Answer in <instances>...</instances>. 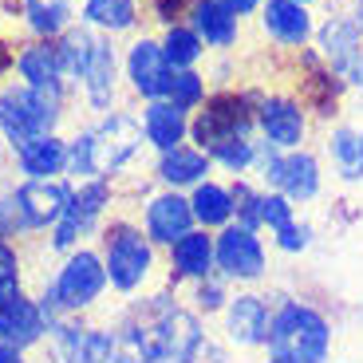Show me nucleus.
I'll use <instances>...</instances> for the list:
<instances>
[{
  "label": "nucleus",
  "mask_w": 363,
  "mask_h": 363,
  "mask_svg": "<svg viewBox=\"0 0 363 363\" xmlns=\"http://www.w3.org/2000/svg\"><path fill=\"white\" fill-rule=\"evenodd\" d=\"M143 146H146L143 118H135L130 111H107L95 127H83L75 138H67V178L115 182L123 170H130L138 162Z\"/></svg>",
  "instance_id": "nucleus-1"
},
{
  "label": "nucleus",
  "mask_w": 363,
  "mask_h": 363,
  "mask_svg": "<svg viewBox=\"0 0 363 363\" xmlns=\"http://www.w3.org/2000/svg\"><path fill=\"white\" fill-rule=\"evenodd\" d=\"M332 347H336V328L328 312L304 296L281 292L272 308L269 344L257 363H332Z\"/></svg>",
  "instance_id": "nucleus-2"
},
{
  "label": "nucleus",
  "mask_w": 363,
  "mask_h": 363,
  "mask_svg": "<svg viewBox=\"0 0 363 363\" xmlns=\"http://www.w3.org/2000/svg\"><path fill=\"white\" fill-rule=\"evenodd\" d=\"M99 257H103V269H107L111 292L123 300L150 292L158 269H166L162 249H155V241L143 233V225L123 218V213H111L107 225L99 229Z\"/></svg>",
  "instance_id": "nucleus-3"
},
{
  "label": "nucleus",
  "mask_w": 363,
  "mask_h": 363,
  "mask_svg": "<svg viewBox=\"0 0 363 363\" xmlns=\"http://www.w3.org/2000/svg\"><path fill=\"white\" fill-rule=\"evenodd\" d=\"M67 99L64 95H52V91H36L28 83H9L0 91V138L9 143V150L32 143V138H44L60 130V118H64Z\"/></svg>",
  "instance_id": "nucleus-4"
},
{
  "label": "nucleus",
  "mask_w": 363,
  "mask_h": 363,
  "mask_svg": "<svg viewBox=\"0 0 363 363\" xmlns=\"http://www.w3.org/2000/svg\"><path fill=\"white\" fill-rule=\"evenodd\" d=\"M264 91H213L206 103L190 115V143L198 150H213L225 138H241V135H257V103Z\"/></svg>",
  "instance_id": "nucleus-5"
},
{
  "label": "nucleus",
  "mask_w": 363,
  "mask_h": 363,
  "mask_svg": "<svg viewBox=\"0 0 363 363\" xmlns=\"http://www.w3.org/2000/svg\"><path fill=\"white\" fill-rule=\"evenodd\" d=\"M253 178L261 182V190L284 194L292 206H312L324 190V166L312 155L308 146L300 150H277V146L261 143V155H257Z\"/></svg>",
  "instance_id": "nucleus-6"
},
{
  "label": "nucleus",
  "mask_w": 363,
  "mask_h": 363,
  "mask_svg": "<svg viewBox=\"0 0 363 363\" xmlns=\"http://www.w3.org/2000/svg\"><path fill=\"white\" fill-rule=\"evenodd\" d=\"M111 206H115V182L107 178L75 182V194L67 201L64 218L55 221V229L48 233V253L67 257L72 249L87 245L91 237H99V229L111 218Z\"/></svg>",
  "instance_id": "nucleus-7"
},
{
  "label": "nucleus",
  "mask_w": 363,
  "mask_h": 363,
  "mask_svg": "<svg viewBox=\"0 0 363 363\" xmlns=\"http://www.w3.org/2000/svg\"><path fill=\"white\" fill-rule=\"evenodd\" d=\"M48 289H52L55 304L64 308V316H91V312L103 304L107 289H111L107 269H103V257H99V245H79L67 257H60Z\"/></svg>",
  "instance_id": "nucleus-8"
},
{
  "label": "nucleus",
  "mask_w": 363,
  "mask_h": 363,
  "mask_svg": "<svg viewBox=\"0 0 363 363\" xmlns=\"http://www.w3.org/2000/svg\"><path fill=\"white\" fill-rule=\"evenodd\" d=\"M48 363H115V324L64 316L44 340Z\"/></svg>",
  "instance_id": "nucleus-9"
},
{
  "label": "nucleus",
  "mask_w": 363,
  "mask_h": 363,
  "mask_svg": "<svg viewBox=\"0 0 363 363\" xmlns=\"http://www.w3.org/2000/svg\"><path fill=\"white\" fill-rule=\"evenodd\" d=\"M213 261L218 272L225 281H233L237 289H257V284L269 277V249H264V237L253 233L245 225H225L213 233Z\"/></svg>",
  "instance_id": "nucleus-10"
},
{
  "label": "nucleus",
  "mask_w": 363,
  "mask_h": 363,
  "mask_svg": "<svg viewBox=\"0 0 363 363\" xmlns=\"http://www.w3.org/2000/svg\"><path fill=\"white\" fill-rule=\"evenodd\" d=\"M272 308L277 296L261 289H237L233 300L221 312V340L237 352H264L269 344V328H272Z\"/></svg>",
  "instance_id": "nucleus-11"
},
{
  "label": "nucleus",
  "mask_w": 363,
  "mask_h": 363,
  "mask_svg": "<svg viewBox=\"0 0 363 363\" xmlns=\"http://www.w3.org/2000/svg\"><path fill=\"white\" fill-rule=\"evenodd\" d=\"M72 194H75L72 178H20L12 186V198H16V213H20L24 237L52 233L55 221L64 218Z\"/></svg>",
  "instance_id": "nucleus-12"
},
{
  "label": "nucleus",
  "mask_w": 363,
  "mask_h": 363,
  "mask_svg": "<svg viewBox=\"0 0 363 363\" xmlns=\"http://www.w3.org/2000/svg\"><path fill=\"white\" fill-rule=\"evenodd\" d=\"M257 138L277 146V150H300L308 143V107L300 103V95H284V91L261 95V103H257Z\"/></svg>",
  "instance_id": "nucleus-13"
},
{
  "label": "nucleus",
  "mask_w": 363,
  "mask_h": 363,
  "mask_svg": "<svg viewBox=\"0 0 363 363\" xmlns=\"http://www.w3.org/2000/svg\"><path fill=\"white\" fill-rule=\"evenodd\" d=\"M138 225L143 233L155 241V249H170L178 237H186L190 229H198L194 221V209H190V194H178V190H158L143 201V213H138Z\"/></svg>",
  "instance_id": "nucleus-14"
},
{
  "label": "nucleus",
  "mask_w": 363,
  "mask_h": 363,
  "mask_svg": "<svg viewBox=\"0 0 363 363\" xmlns=\"http://www.w3.org/2000/svg\"><path fill=\"white\" fill-rule=\"evenodd\" d=\"M209 272H218L213 261V233L209 229H190L186 237H178L170 249H166V289L182 292L190 289L194 281H206Z\"/></svg>",
  "instance_id": "nucleus-15"
},
{
  "label": "nucleus",
  "mask_w": 363,
  "mask_h": 363,
  "mask_svg": "<svg viewBox=\"0 0 363 363\" xmlns=\"http://www.w3.org/2000/svg\"><path fill=\"white\" fill-rule=\"evenodd\" d=\"M123 72H127V83L135 91L138 99H166V91H170V64H166L162 55V44L150 36H138L135 44L127 48L123 55Z\"/></svg>",
  "instance_id": "nucleus-16"
},
{
  "label": "nucleus",
  "mask_w": 363,
  "mask_h": 363,
  "mask_svg": "<svg viewBox=\"0 0 363 363\" xmlns=\"http://www.w3.org/2000/svg\"><path fill=\"white\" fill-rule=\"evenodd\" d=\"M48 340V324L40 316L36 292H20L12 300H0V344L16 352H36Z\"/></svg>",
  "instance_id": "nucleus-17"
},
{
  "label": "nucleus",
  "mask_w": 363,
  "mask_h": 363,
  "mask_svg": "<svg viewBox=\"0 0 363 363\" xmlns=\"http://www.w3.org/2000/svg\"><path fill=\"white\" fill-rule=\"evenodd\" d=\"M347 79L320 60L316 48H300V103L316 115H336Z\"/></svg>",
  "instance_id": "nucleus-18"
},
{
  "label": "nucleus",
  "mask_w": 363,
  "mask_h": 363,
  "mask_svg": "<svg viewBox=\"0 0 363 363\" xmlns=\"http://www.w3.org/2000/svg\"><path fill=\"white\" fill-rule=\"evenodd\" d=\"M213 158L206 150H198L194 143H182L174 150L155 158V182L162 190H178V194H190L194 186H201L206 178H213Z\"/></svg>",
  "instance_id": "nucleus-19"
},
{
  "label": "nucleus",
  "mask_w": 363,
  "mask_h": 363,
  "mask_svg": "<svg viewBox=\"0 0 363 363\" xmlns=\"http://www.w3.org/2000/svg\"><path fill=\"white\" fill-rule=\"evenodd\" d=\"M261 32L269 40H277L281 48H308V40L316 36V20H312L308 4L296 0H264L261 4Z\"/></svg>",
  "instance_id": "nucleus-20"
},
{
  "label": "nucleus",
  "mask_w": 363,
  "mask_h": 363,
  "mask_svg": "<svg viewBox=\"0 0 363 363\" xmlns=\"http://www.w3.org/2000/svg\"><path fill=\"white\" fill-rule=\"evenodd\" d=\"M316 52L336 75H347V67L355 64V55L363 48V28L352 20V12H336L324 24H316Z\"/></svg>",
  "instance_id": "nucleus-21"
},
{
  "label": "nucleus",
  "mask_w": 363,
  "mask_h": 363,
  "mask_svg": "<svg viewBox=\"0 0 363 363\" xmlns=\"http://www.w3.org/2000/svg\"><path fill=\"white\" fill-rule=\"evenodd\" d=\"M79 91H83V103L91 111H115V91H118V52L111 44V36H99L95 40V52H91V64L79 79Z\"/></svg>",
  "instance_id": "nucleus-22"
},
{
  "label": "nucleus",
  "mask_w": 363,
  "mask_h": 363,
  "mask_svg": "<svg viewBox=\"0 0 363 363\" xmlns=\"http://www.w3.org/2000/svg\"><path fill=\"white\" fill-rule=\"evenodd\" d=\"M143 135H146V146L158 150V155L190 143V111L174 107L166 99H150L143 107Z\"/></svg>",
  "instance_id": "nucleus-23"
},
{
  "label": "nucleus",
  "mask_w": 363,
  "mask_h": 363,
  "mask_svg": "<svg viewBox=\"0 0 363 363\" xmlns=\"http://www.w3.org/2000/svg\"><path fill=\"white\" fill-rule=\"evenodd\" d=\"M20 178H67V138L44 135L9 150Z\"/></svg>",
  "instance_id": "nucleus-24"
},
{
  "label": "nucleus",
  "mask_w": 363,
  "mask_h": 363,
  "mask_svg": "<svg viewBox=\"0 0 363 363\" xmlns=\"http://www.w3.org/2000/svg\"><path fill=\"white\" fill-rule=\"evenodd\" d=\"M16 72H20V83L36 91H52V95H64L67 99V83L60 75V60H55V44L52 40H32L16 52Z\"/></svg>",
  "instance_id": "nucleus-25"
},
{
  "label": "nucleus",
  "mask_w": 363,
  "mask_h": 363,
  "mask_svg": "<svg viewBox=\"0 0 363 363\" xmlns=\"http://www.w3.org/2000/svg\"><path fill=\"white\" fill-rule=\"evenodd\" d=\"M186 24L201 36V44L218 48V52L233 48L237 36H241V16H237L233 9H225L221 0H194V12H190Z\"/></svg>",
  "instance_id": "nucleus-26"
},
{
  "label": "nucleus",
  "mask_w": 363,
  "mask_h": 363,
  "mask_svg": "<svg viewBox=\"0 0 363 363\" xmlns=\"http://www.w3.org/2000/svg\"><path fill=\"white\" fill-rule=\"evenodd\" d=\"M328 162H332V174L347 186H359L363 182V127L355 123H340V127L328 130Z\"/></svg>",
  "instance_id": "nucleus-27"
},
{
  "label": "nucleus",
  "mask_w": 363,
  "mask_h": 363,
  "mask_svg": "<svg viewBox=\"0 0 363 363\" xmlns=\"http://www.w3.org/2000/svg\"><path fill=\"white\" fill-rule=\"evenodd\" d=\"M190 209H194V221L198 229H218L233 225V194H229V182H218V178H206L201 186L190 190Z\"/></svg>",
  "instance_id": "nucleus-28"
},
{
  "label": "nucleus",
  "mask_w": 363,
  "mask_h": 363,
  "mask_svg": "<svg viewBox=\"0 0 363 363\" xmlns=\"http://www.w3.org/2000/svg\"><path fill=\"white\" fill-rule=\"evenodd\" d=\"M95 40L99 36H95V28H87V24H72L64 36L52 40L55 60H60V75H64L67 87H79L83 72H87V64H91V52H95Z\"/></svg>",
  "instance_id": "nucleus-29"
},
{
  "label": "nucleus",
  "mask_w": 363,
  "mask_h": 363,
  "mask_svg": "<svg viewBox=\"0 0 363 363\" xmlns=\"http://www.w3.org/2000/svg\"><path fill=\"white\" fill-rule=\"evenodd\" d=\"M20 16L36 40H55L75 24L72 0H20Z\"/></svg>",
  "instance_id": "nucleus-30"
},
{
  "label": "nucleus",
  "mask_w": 363,
  "mask_h": 363,
  "mask_svg": "<svg viewBox=\"0 0 363 363\" xmlns=\"http://www.w3.org/2000/svg\"><path fill=\"white\" fill-rule=\"evenodd\" d=\"M79 24L95 28L103 36L130 32V28L138 24V0H83Z\"/></svg>",
  "instance_id": "nucleus-31"
},
{
  "label": "nucleus",
  "mask_w": 363,
  "mask_h": 363,
  "mask_svg": "<svg viewBox=\"0 0 363 363\" xmlns=\"http://www.w3.org/2000/svg\"><path fill=\"white\" fill-rule=\"evenodd\" d=\"M233 292H237L233 281H225L221 272H209L206 281H194L190 289H186L182 304H186V308H194L201 320H213V316H221V312H225V304L233 300Z\"/></svg>",
  "instance_id": "nucleus-32"
},
{
  "label": "nucleus",
  "mask_w": 363,
  "mask_h": 363,
  "mask_svg": "<svg viewBox=\"0 0 363 363\" xmlns=\"http://www.w3.org/2000/svg\"><path fill=\"white\" fill-rule=\"evenodd\" d=\"M158 44H162V55H166V64H170V72L198 67V60L206 55V44H201V36L190 24H170Z\"/></svg>",
  "instance_id": "nucleus-33"
},
{
  "label": "nucleus",
  "mask_w": 363,
  "mask_h": 363,
  "mask_svg": "<svg viewBox=\"0 0 363 363\" xmlns=\"http://www.w3.org/2000/svg\"><path fill=\"white\" fill-rule=\"evenodd\" d=\"M257 155H261V138H257V135L225 138L221 146H213V150H209L213 166H221V170H225V174H233V178H241V174H253Z\"/></svg>",
  "instance_id": "nucleus-34"
},
{
  "label": "nucleus",
  "mask_w": 363,
  "mask_h": 363,
  "mask_svg": "<svg viewBox=\"0 0 363 363\" xmlns=\"http://www.w3.org/2000/svg\"><path fill=\"white\" fill-rule=\"evenodd\" d=\"M229 194H233V221L237 225L253 229V233H264V225H261V198H264L261 182H257L253 174H241V178L229 182Z\"/></svg>",
  "instance_id": "nucleus-35"
},
{
  "label": "nucleus",
  "mask_w": 363,
  "mask_h": 363,
  "mask_svg": "<svg viewBox=\"0 0 363 363\" xmlns=\"http://www.w3.org/2000/svg\"><path fill=\"white\" fill-rule=\"evenodd\" d=\"M28 292V264H24V249L16 241L0 237V300H12Z\"/></svg>",
  "instance_id": "nucleus-36"
},
{
  "label": "nucleus",
  "mask_w": 363,
  "mask_h": 363,
  "mask_svg": "<svg viewBox=\"0 0 363 363\" xmlns=\"http://www.w3.org/2000/svg\"><path fill=\"white\" fill-rule=\"evenodd\" d=\"M206 99H209V87H206V75H201L198 67H186V72H174L170 75L166 103H174V107H182V111H190V115H194Z\"/></svg>",
  "instance_id": "nucleus-37"
},
{
  "label": "nucleus",
  "mask_w": 363,
  "mask_h": 363,
  "mask_svg": "<svg viewBox=\"0 0 363 363\" xmlns=\"http://www.w3.org/2000/svg\"><path fill=\"white\" fill-rule=\"evenodd\" d=\"M269 237H272V249H277V253L300 257V253H308V249L316 245V225H312V221H304V218H296L292 225L277 229V233H269Z\"/></svg>",
  "instance_id": "nucleus-38"
},
{
  "label": "nucleus",
  "mask_w": 363,
  "mask_h": 363,
  "mask_svg": "<svg viewBox=\"0 0 363 363\" xmlns=\"http://www.w3.org/2000/svg\"><path fill=\"white\" fill-rule=\"evenodd\" d=\"M300 213H296V206H292L284 194H272V190H264V198H261V225H264V233H277V229H284V225H292Z\"/></svg>",
  "instance_id": "nucleus-39"
},
{
  "label": "nucleus",
  "mask_w": 363,
  "mask_h": 363,
  "mask_svg": "<svg viewBox=\"0 0 363 363\" xmlns=\"http://www.w3.org/2000/svg\"><path fill=\"white\" fill-rule=\"evenodd\" d=\"M194 12V0H155V20H162L166 28L170 24H186Z\"/></svg>",
  "instance_id": "nucleus-40"
},
{
  "label": "nucleus",
  "mask_w": 363,
  "mask_h": 363,
  "mask_svg": "<svg viewBox=\"0 0 363 363\" xmlns=\"http://www.w3.org/2000/svg\"><path fill=\"white\" fill-rule=\"evenodd\" d=\"M225 9H233L237 16H253V12H261V4L264 0H221Z\"/></svg>",
  "instance_id": "nucleus-41"
},
{
  "label": "nucleus",
  "mask_w": 363,
  "mask_h": 363,
  "mask_svg": "<svg viewBox=\"0 0 363 363\" xmlns=\"http://www.w3.org/2000/svg\"><path fill=\"white\" fill-rule=\"evenodd\" d=\"M12 67H16V48L9 40H0V75H9Z\"/></svg>",
  "instance_id": "nucleus-42"
},
{
  "label": "nucleus",
  "mask_w": 363,
  "mask_h": 363,
  "mask_svg": "<svg viewBox=\"0 0 363 363\" xmlns=\"http://www.w3.org/2000/svg\"><path fill=\"white\" fill-rule=\"evenodd\" d=\"M344 79H347V87H359L363 91V48H359V55H355V64L347 67Z\"/></svg>",
  "instance_id": "nucleus-43"
},
{
  "label": "nucleus",
  "mask_w": 363,
  "mask_h": 363,
  "mask_svg": "<svg viewBox=\"0 0 363 363\" xmlns=\"http://www.w3.org/2000/svg\"><path fill=\"white\" fill-rule=\"evenodd\" d=\"M0 363H32V359H28V352H16V347L0 344Z\"/></svg>",
  "instance_id": "nucleus-44"
},
{
  "label": "nucleus",
  "mask_w": 363,
  "mask_h": 363,
  "mask_svg": "<svg viewBox=\"0 0 363 363\" xmlns=\"http://www.w3.org/2000/svg\"><path fill=\"white\" fill-rule=\"evenodd\" d=\"M296 4H312V0H296Z\"/></svg>",
  "instance_id": "nucleus-45"
},
{
  "label": "nucleus",
  "mask_w": 363,
  "mask_h": 363,
  "mask_svg": "<svg viewBox=\"0 0 363 363\" xmlns=\"http://www.w3.org/2000/svg\"><path fill=\"white\" fill-rule=\"evenodd\" d=\"M36 363H48V359H36Z\"/></svg>",
  "instance_id": "nucleus-46"
}]
</instances>
